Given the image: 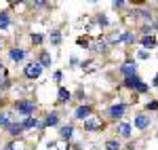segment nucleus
Segmentation results:
<instances>
[{
    "label": "nucleus",
    "mask_w": 158,
    "mask_h": 150,
    "mask_svg": "<svg viewBox=\"0 0 158 150\" xmlns=\"http://www.w3.org/2000/svg\"><path fill=\"white\" fill-rule=\"evenodd\" d=\"M124 110H127V106H124V104H114V106L108 110V114H110V118L118 121L120 116H124Z\"/></svg>",
    "instance_id": "nucleus-3"
},
{
    "label": "nucleus",
    "mask_w": 158,
    "mask_h": 150,
    "mask_svg": "<svg viewBox=\"0 0 158 150\" xmlns=\"http://www.w3.org/2000/svg\"><path fill=\"white\" fill-rule=\"evenodd\" d=\"M9 55H11L13 62H21V59L25 57V51H21V49H11V53H9Z\"/></svg>",
    "instance_id": "nucleus-12"
},
{
    "label": "nucleus",
    "mask_w": 158,
    "mask_h": 150,
    "mask_svg": "<svg viewBox=\"0 0 158 150\" xmlns=\"http://www.w3.org/2000/svg\"><path fill=\"white\" fill-rule=\"evenodd\" d=\"M158 108V101H150V104H148V110H156Z\"/></svg>",
    "instance_id": "nucleus-25"
},
{
    "label": "nucleus",
    "mask_w": 158,
    "mask_h": 150,
    "mask_svg": "<svg viewBox=\"0 0 158 150\" xmlns=\"http://www.w3.org/2000/svg\"><path fill=\"white\" fill-rule=\"evenodd\" d=\"M6 129H9V133H11L13 138H15V135H19V133L23 131V127H21V123H11V125L6 127Z\"/></svg>",
    "instance_id": "nucleus-10"
},
{
    "label": "nucleus",
    "mask_w": 158,
    "mask_h": 150,
    "mask_svg": "<svg viewBox=\"0 0 158 150\" xmlns=\"http://www.w3.org/2000/svg\"><path fill=\"white\" fill-rule=\"evenodd\" d=\"M40 66H42V68H44V66H51V55L47 53V51L40 53Z\"/></svg>",
    "instance_id": "nucleus-17"
},
{
    "label": "nucleus",
    "mask_w": 158,
    "mask_h": 150,
    "mask_svg": "<svg viewBox=\"0 0 158 150\" xmlns=\"http://www.w3.org/2000/svg\"><path fill=\"white\" fill-rule=\"evenodd\" d=\"M9 25H11V17H9L6 11H2L0 13V30H6Z\"/></svg>",
    "instance_id": "nucleus-9"
},
{
    "label": "nucleus",
    "mask_w": 158,
    "mask_h": 150,
    "mask_svg": "<svg viewBox=\"0 0 158 150\" xmlns=\"http://www.w3.org/2000/svg\"><path fill=\"white\" fill-rule=\"evenodd\" d=\"M118 133H120L122 138H131V125L129 123H120L118 125Z\"/></svg>",
    "instance_id": "nucleus-11"
},
{
    "label": "nucleus",
    "mask_w": 158,
    "mask_h": 150,
    "mask_svg": "<svg viewBox=\"0 0 158 150\" xmlns=\"http://www.w3.org/2000/svg\"><path fill=\"white\" fill-rule=\"evenodd\" d=\"M150 125V116L148 114H137L135 116V129H146Z\"/></svg>",
    "instance_id": "nucleus-5"
},
{
    "label": "nucleus",
    "mask_w": 158,
    "mask_h": 150,
    "mask_svg": "<svg viewBox=\"0 0 158 150\" xmlns=\"http://www.w3.org/2000/svg\"><path fill=\"white\" fill-rule=\"evenodd\" d=\"M118 148H120V146H118L116 139H108V142H106V150H118Z\"/></svg>",
    "instance_id": "nucleus-21"
},
{
    "label": "nucleus",
    "mask_w": 158,
    "mask_h": 150,
    "mask_svg": "<svg viewBox=\"0 0 158 150\" xmlns=\"http://www.w3.org/2000/svg\"><path fill=\"white\" fill-rule=\"evenodd\" d=\"M137 57H139V59H146V57H148V51H137Z\"/></svg>",
    "instance_id": "nucleus-24"
},
{
    "label": "nucleus",
    "mask_w": 158,
    "mask_h": 150,
    "mask_svg": "<svg viewBox=\"0 0 158 150\" xmlns=\"http://www.w3.org/2000/svg\"><path fill=\"white\" fill-rule=\"evenodd\" d=\"M2 80H4V78H2V76H0V83H2Z\"/></svg>",
    "instance_id": "nucleus-27"
},
{
    "label": "nucleus",
    "mask_w": 158,
    "mask_h": 150,
    "mask_svg": "<svg viewBox=\"0 0 158 150\" xmlns=\"http://www.w3.org/2000/svg\"><path fill=\"white\" fill-rule=\"evenodd\" d=\"M9 125H11V114L9 112L0 114V127H9Z\"/></svg>",
    "instance_id": "nucleus-18"
},
{
    "label": "nucleus",
    "mask_w": 158,
    "mask_h": 150,
    "mask_svg": "<svg viewBox=\"0 0 158 150\" xmlns=\"http://www.w3.org/2000/svg\"><path fill=\"white\" fill-rule=\"evenodd\" d=\"M74 116H76V118H80V121H86V118L91 116V108H89V106H80V108L76 110Z\"/></svg>",
    "instance_id": "nucleus-7"
},
{
    "label": "nucleus",
    "mask_w": 158,
    "mask_h": 150,
    "mask_svg": "<svg viewBox=\"0 0 158 150\" xmlns=\"http://www.w3.org/2000/svg\"><path fill=\"white\" fill-rule=\"evenodd\" d=\"M141 45L148 47V49H152V47H156V38L154 36H143L141 38Z\"/></svg>",
    "instance_id": "nucleus-16"
},
{
    "label": "nucleus",
    "mask_w": 158,
    "mask_h": 150,
    "mask_svg": "<svg viewBox=\"0 0 158 150\" xmlns=\"http://www.w3.org/2000/svg\"><path fill=\"white\" fill-rule=\"evenodd\" d=\"M68 100H70V91L61 87V89H59V101H68Z\"/></svg>",
    "instance_id": "nucleus-20"
},
{
    "label": "nucleus",
    "mask_w": 158,
    "mask_h": 150,
    "mask_svg": "<svg viewBox=\"0 0 158 150\" xmlns=\"http://www.w3.org/2000/svg\"><path fill=\"white\" fill-rule=\"evenodd\" d=\"M0 72H2V63H0Z\"/></svg>",
    "instance_id": "nucleus-28"
},
{
    "label": "nucleus",
    "mask_w": 158,
    "mask_h": 150,
    "mask_svg": "<svg viewBox=\"0 0 158 150\" xmlns=\"http://www.w3.org/2000/svg\"><path fill=\"white\" fill-rule=\"evenodd\" d=\"M21 127H23V129H32V127H38L36 116H27V118H23V123H21Z\"/></svg>",
    "instance_id": "nucleus-13"
},
{
    "label": "nucleus",
    "mask_w": 158,
    "mask_h": 150,
    "mask_svg": "<svg viewBox=\"0 0 158 150\" xmlns=\"http://www.w3.org/2000/svg\"><path fill=\"white\" fill-rule=\"evenodd\" d=\"M51 42H53V45H59V42H61V34L57 32V30L51 32Z\"/></svg>",
    "instance_id": "nucleus-19"
},
{
    "label": "nucleus",
    "mask_w": 158,
    "mask_h": 150,
    "mask_svg": "<svg viewBox=\"0 0 158 150\" xmlns=\"http://www.w3.org/2000/svg\"><path fill=\"white\" fill-rule=\"evenodd\" d=\"M72 133H74V127H72V125H63V127L59 129V135H61L63 139H70V138H72Z\"/></svg>",
    "instance_id": "nucleus-8"
},
{
    "label": "nucleus",
    "mask_w": 158,
    "mask_h": 150,
    "mask_svg": "<svg viewBox=\"0 0 158 150\" xmlns=\"http://www.w3.org/2000/svg\"><path fill=\"white\" fill-rule=\"evenodd\" d=\"M40 72H42V66H40V63H27L25 70H23V74L27 76V78H38Z\"/></svg>",
    "instance_id": "nucleus-2"
},
{
    "label": "nucleus",
    "mask_w": 158,
    "mask_h": 150,
    "mask_svg": "<svg viewBox=\"0 0 158 150\" xmlns=\"http://www.w3.org/2000/svg\"><path fill=\"white\" fill-rule=\"evenodd\" d=\"M42 40H44V38H42V34H34V36H32V42H34V45H40Z\"/></svg>",
    "instance_id": "nucleus-22"
},
{
    "label": "nucleus",
    "mask_w": 158,
    "mask_h": 150,
    "mask_svg": "<svg viewBox=\"0 0 158 150\" xmlns=\"http://www.w3.org/2000/svg\"><path fill=\"white\" fill-rule=\"evenodd\" d=\"M57 123H59V116H57L55 112H51L49 116L44 118V125H42V127H51V125H57Z\"/></svg>",
    "instance_id": "nucleus-14"
},
{
    "label": "nucleus",
    "mask_w": 158,
    "mask_h": 150,
    "mask_svg": "<svg viewBox=\"0 0 158 150\" xmlns=\"http://www.w3.org/2000/svg\"><path fill=\"white\" fill-rule=\"evenodd\" d=\"M15 110L21 114V116H32L34 114V101H30V100H19L17 104H15Z\"/></svg>",
    "instance_id": "nucleus-1"
},
{
    "label": "nucleus",
    "mask_w": 158,
    "mask_h": 150,
    "mask_svg": "<svg viewBox=\"0 0 158 150\" xmlns=\"http://www.w3.org/2000/svg\"><path fill=\"white\" fill-rule=\"evenodd\" d=\"M53 78H55V80H61V78H63V74H61V72H55V76H53Z\"/></svg>",
    "instance_id": "nucleus-26"
},
{
    "label": "nucleus",
    "mask_w": 158,
    "mask_h": 150,
    "mask_svg": "<svg viewBox=\"0 0 158 150\" xmlns=\"http://www.w3.org/2000/svg\"><path fill=\"white\" fill-rule=\"evenodd\" d=\"M120 72L124 76H135V74H137V63H135V62H127L120 68Z\"/></svg>",
    "instance_id": "nucleus-4"
},
{
    "label": "nucleus",
    "mask_w": 158,
    "mask_h": 150,
    "mask_svg": "<svg viewBox=\"0 0 158 150\" xmlns=\"http://www.w3.org/2000/svg\"><path fill=\"white\" fill-rule=\"evenodd\" d=\"M137 91H139V93H146V91H148V85H146V83H141V85L137 87Z\"/></svg>",
    "instance_id": "nucleus-23"
},
{
    "label": "nucleus",
    "mask_w": 158,
    "mask_h": 150,
    "mask_svg": "<svg viewBox=\"0 0 158 150\" xmlns=\"http://www.w3.org/2000/svg\"><path fill=\"white\" fill-rule=\"evenodd\" d=\"M101 123L99 121H91V118H86L85 121V129H89V131H93V129H101Z\"/></svg>",
    "instance_id": "nucleus-15"
},
{
    "label": "nucleus",
    "mask_w": 158,
    "mask_h": 150,
    "mask_svg": "<svg viewBox=\"0 0 158 150\" xmlns=\"http://www.w3.org/2000/svg\"><path fill=\"white\" fill-rule=\"evenodd\" d=\"M139 85H141V78H139L137 74H135V76H127V78H124V87H129V89H137Z\"/></svg>",
    "instance_id": "nucleus-6"
}]
</instances>
